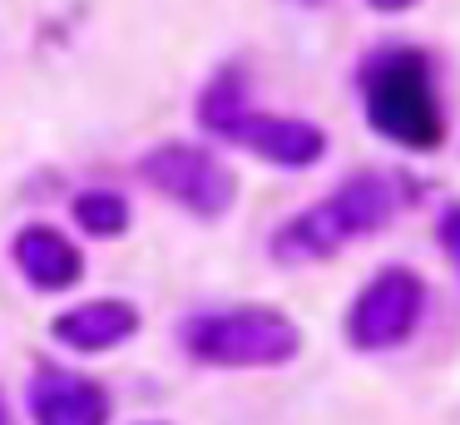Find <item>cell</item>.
Returning <instances> with one entry per match:
<instances>
[{
    "instance_id": "6da1fadb",
    "label": "cell",
    "mask_w": 460,
    "mask_h": 425,
    "mask_svg": "<svg viewBox=\"0 0 460 425\" xmlns=\"http://www.w3.org/2000/svg\"><path fill=\"white\" fill-rule=\"evenodd\" d=\"M401 208V188L391 173L381 168H361L347 183H337L322 203L292 213L288 223L272 233L268 252L278 257L282 267H307V262H327L341 247L371 237L376 227H386Z\"/></svg>"
},
{
    "instance_id": "7a4b0ae2",
    "label": "cell",
    "mask_w": 460,
    "mask_h": 425,
    "mask_svg": "<svg viewBox=\"0 0 460 425\" xmlns=\"http://www.w3.org/2000/svg\"><path fill=\"white\" fill-rule=\"evenodd\" d=\"M361 104L371 134L411 154H436L446 144V109L436 94L430 55L416 45H386L361 65Z\"/></svg>"
},
{
    "instance_id": "3957f363",
    "label": "cell",
    "mask_w": 460,
    "mask_h": 425,
    "mask_svg": "<svg viewBox=\"0 0 460 425\" xmlns=\"http://www.w3.org/2000/svg\"><path fill=\"white\" fill-rule=\"evenodd\" d=\"M179 341L193 361L203 366H228V371H268L288 366L302 356L307 336L288 312L262 302L218 306V312H193L179 326Z\"/></svg>"
},
{
    "instance_id": "277c9868",
    "label": "cell",
    "mask_w": 460,
    "mask_h": 425,
    "mask_svg": "<svg viewBox=\"0 0 460 425\" xmlns=\"http://www.w3.org/2000/svg\"><path fill=\"white\" fill-rule=\"evenodd\" d=\"M139 178L159 198L179 203L183 213L203 217V223L233 213V203H238V173H233L213 148L179 144V138L149 148V154L139 158Z\"/></svg>"
},
{
    "instance_id": "5b68a950",
    "label": "cell",
    "mask_w": 460,
    "mask_h": 425,
    "mask_svg": "<svg viewBox=\"0 0 460 425\" xmlns=\"http://www.w3.org/2000/svg\"><path fill=\"white\" fill-rule=\"evenodd\" d=\"M426 316V282L416 267L391 262L357 292L347 312V341L357 351H391V346L411 341Z\"/></svg>"
},
{
    "instance_id": "8992f818",
    "label": "cell",
    "mask_w": 460,
    "mask_h": 425,
    "mask_svg": "<svg viewBox=\"0 0 460 425\" xmlns=\"http://www.w3.org/2000/svg\"><path fill=\"white\" fill-rule=\"evenodd\" d=\"M31 421L35 425H110V395H104V385L94 376L40 361L31 381Z\"/></svg>"
},
{
    "instance_id": "52a82bcc",
    "label": "cell",
    "mask_w": 460,
    "mask_h": 425,
    "mask_svg": "<svg viewBox=\"0 0 460 425\" xmlns=\"http://www.w3.org/2000/svg\"><path fill=\"white\" fill-rule=\"evenodd\" d=\"M233 144H243L248 154L268 158L278 168H312L327 154V134H322L312 119H292V114H268V109H252L243 119V128L233 134Z\"/></svg>"
},
{
    "instance_id": "ba28073f",
    "label": "cell",
    "mask_w": 460,
    "mask_h": 425,
    "mask_svg": "<svg viewBox=\"0 0 460 425\" xmlns=\"http://www.w3.org/2000/svg\"><path fill=\"white\" fill-rule=\"evenodd\" d=\"M11 262L21 267V277L35 292H70L84 277V257L60 227L50 223H25L11 237Z\"/></svg>"
},
{
    "instance_id": "9c48e42d",
    "label": "cell",
    "mask_w": 460,
    "mask_h": 425,
    "mask_svg": "<svg viewBox=\"0 0 460 425\" xmlns=\"http://www.w3.org/2000/svg\"><path fill=\"white\" fill-rule=\"evenodd\" d=\"M144 326L139 306L124 302V297H94V302H80L70 306V312H60L50 322V336L60 346H70V351H114V346H124L134 332Z\"/></svg>"
},
{
    "instance_id": "30bf717a",
    "label": "cell",
    "mask_w": 460,
    "mask_h": 425,
    "mask_svg": "<svg viewBox=\"0 0 460 425\" xmlns=\"http://www.w3.org/2000/svg\"><path fill=\"white\" fill-rule=\"evenodd\" d=\"M252 109L258 104H252V89H248L243 65H223L199 94V124H203V134L233 144V134L243 128V119H248Z\"/></svg>"
},
{
    "instance_id": "8fae6325",
    "label": "cell",
    "mask_w": 460,
    "mask_h": 425,
    "mask_svg": "<svg viewBox=\"0 0 460 425\" xmlns=\"http://www.w3.org/2000/svg\"><path fill=\"white\" fill-rule=\"evenodd\" d=\"M75 227L90 237H124L129 233V198L114 188H84L75 198Z\"/></svg>"
},
{
    "instance_id": "7c38bea8",
    "label": "cell",
    "mask_w": 460,
    "mask_h": 425,
    "mask_svg": "<svg viewBox=\"0 0 460 425\" xmlns=\"http://www.w3.org/2000/svg\"><path fill=\"white\" fill-rule=\"evenodd\" d=\"M456 223H460L456 203H446V208H440V217H436V237H440V252H446L450 262L460 257V247H456Z\"/></svg>"
},
{
    "instance_id": "4fadbf2b",
    "label": "cell",
    "mask_w": 460,
    "mask_h": 425,
    "mask_svg": "<svg viewBox=\"0 0 460 425\" xmlns=\"http://www.w3.org/2000/svg\"><path fill=\"white\" fill-rule=\"evenodd\" d=\"M371 10H381V15H401V10H411L416 0H367Z\"/></svg>"
},
{
    "instance_id": "5bb4252c",
    "label": "cell",
    "mask_w": 460,
    "mask_h": 425,
    "mask_svg": "<svg viewBox=\"0 0 460 425\" xmlns=\"http://www.w3.org/2000/svg\"><path fill=\"white\" fill-rule=\"evenodd\" d=\"M0 425H15V421H11V405H5V395H0Z\"/></svg>"
},
{
    "instance_id": "9a60e30c",
    "label": "cell",
    "mask_w": 460,
    "mask_h": 425,
    "mask_svg": "<svg viewBox=\"0 0 460 425\" xmlns=\"http://www.w3.org/2000/svg\"><path fill=\"white\" fill-rule=\"evenodd\" d=\"M297 5H322V0H297Z\"/></svg>"
}]
</instances>
